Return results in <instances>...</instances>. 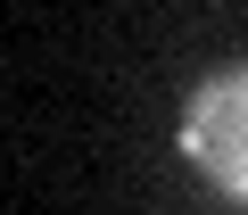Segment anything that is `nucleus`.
I'll use <instances>...</instances> for the list:
<instances>
[{
    "instance_id": "nucleus-1",
    "label": "nucleus",
    "mask_w": 248,
    "mask_h": 215,
    "mask_svg": "<svg viewBox=\"0 0 248 215\" xmlns=\"http://www.w3.org/2000/svg\"><path fill=\"white\" fill-rule=\"evenodd\" d=\"M174 149H182V166L215 199H240L248 207V58H223V66H207L182 91Z\"/></svg>"
}]
</instances>
